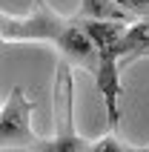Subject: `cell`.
Returning <instances> with one entry per match:
<instances>
[{
	"label": "cell",
	"mask_w": 149,
	"mask_h": 152,
	"mask_svg": "<svg viewBox=\"0 0 149 152\" xmlns=\"http://www.w3.org/2000/svg\"><path fill=\"white\" fill-rule=\"evenodd\" d=\"M115 6H121L126 15H132L135 20H146L149 17V0H112Z\"/></svg>",
	"instance_id": "8992f818"
},
{
	"label": "cell",
	"mask_w": 149,
	"mask_h": 152,
	"mask_svg": "<svg viewBox=\"0 0 149 152\" xmlns=\"http://www.w3.org/2000/svg\"><path fill=\"white\" fill-rule=\"evenodd\" d=\"M0 37L3 43H26V40H43L58 49V58L69 66H77L95 77L100 63V52L95 40L89 37L80 17H63L49 3H34L32 15L12 17L3 15L0 20Z\"/></svg>",
	"instance_id": "6da1fadb"
},
{
	"label": "cell",
	"mask_w": 149,
	"mask_h": 152,
	"mask_svg": "<svg viewBox=\"0 0 149 152\" xmlns=\"http://www.w3.org/2000/svg\"><path fill=\"white\" fill-rule=\"evenodd\" d=\"M52 124L55 132L40 138L34 152H89L92 141H83L74 126V77L66 60L55 63V89H52Z\"/></svg>",
	"instance_id": "7a4b0ae2"
},
{
	"label": "cell",
	"mask_w": 149,
	"mask_h": 152,
	"mask_svg": "<svg viewBox=\"0 0 149 152\" xmlns=\"http://www.w3.org/2000/svg\"><path fill=\"white\" fill-rule=\"evenodd\" d=\"M115 58L121 63V69L149 58V17L129 23V29L123 32V37H121V43H118V49H115Z\"/></svg>",
	"instance_id": "277c9868"
},
{
	"label": "cell",
	"mask_w": 149,
	"mask_h": 152,
	"mask_svg": "<svg viewBox=\"0 0 149 152\" xmlns=\"http://www.w3.org/2000/svg\"><path fill=\"white\" fill-rule=\"evenodd\" d=\"M89 152H135V146H126L115 132H106V135H100L98 141H92Z\"/></svg>",
	"instance_id": "5b68a950"
},
{
	"label": "cell",
	"mask_w": 149,
	"mask_h": 152,
	"mask_svg": "<svg viewBox=\"0 0 149 152\" xmlns=\"http://www.w3.org/2000/svg\"><path fill=\"white\" fill-rule=\"evenodd\" d=\"M32 109L34 103L26 98L20 86H12V92L3 101L0 109V144L3 149H29L34 152L40 135H34L32 129Z\"/></svg>",
	"instance_id": "3957f363"
},
{
	"label": "cell",
	"mask_w": 149,
	"mask_h": 152,
	"mask_svg": "<svg viewBox=\"0 0 149 152\" xmlns=\"http://www.w3.org/2000/svg\"><path fill=\"white\" fill-rule=\"evenodd\" d=\"M135 152H149V144H143V146H135Z\"/></svg>",
	"instance_id": "52a82bcc"
}]
</instances>
